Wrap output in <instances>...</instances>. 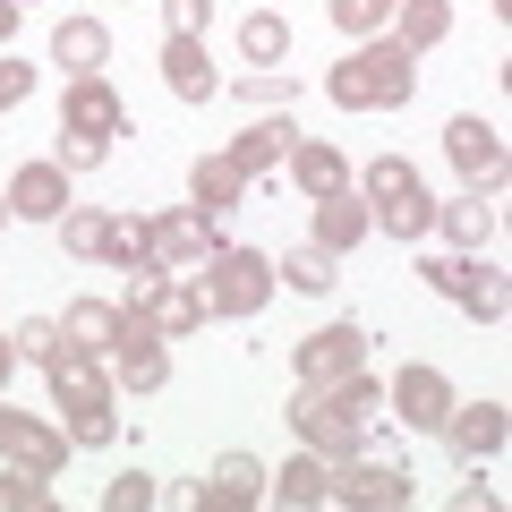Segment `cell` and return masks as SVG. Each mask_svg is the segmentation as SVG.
Returning <instances> with one entry per match:
<instances>
[{
  "instance_id": "9",
  "label": "cell",
  "mask_w": 512,
  "mask_h": 512,
  "mask_svg": "<svg viewBox=\"0 0 512 512\" xmlns=\"http://www.w3.org/2000/svg\"><path fill=\"white\" fill-rule=\"evenodd\" d=\"M0 453H18L26 470H60V436H43V427H26V419H9V410H0Z\"/></svg>"
},
{
  "instance_id": "26",
  "label": "cell",
  "mask_w": 512,
  "mask_h": 512,
  "mask_svg": "<svg viewBox=\"0 0 512 512\" xmlns=\"http://www.w3.org/2000/svg\"><path fill=\"white\" fill-rule=\"evenodd\" d=\"M282 274H291L299 291H325V282H333V256L325 248H291V256H282Z\"/></svg>"
},
{
  "instance_id": "14",
  "label": "cell",
  "mask_w": 512,
  "mask_h": 512,
  "mask_svg": "<svg viewBox=\"0 0 512 512\" xmlns=\"http://www.w3.org/2000/svg\"><path fill=\"white\" fill-rule=\"evenodd\" d=\"M69 128H86V137H111V128H120V103H111V86H77V94H69Z\"/></svg>"
},
{
  "instance_id": "32",
  "label": "cell",
  "mask_w": 512,
  "mask_h": 512,
  "mask_svg": "<svg viewBox=\"0 0 512 512\" xmlns=\"http://www.w3.org/2000/svg\"><path fill=\"white\" fill-rule=\"evenodd\" d=\"M427 222H436V205H427V197L419 205H384V231H393V239H419Z\"/></svg>"
},
{
  "instance_id": "31",
  "label": "cell",
  "mask_w": 512,
  "mask_h": 512,
  "mask_svg": "<svg viewBox=\"0 0 512 512\" xmlns=\"http://www.w3.org/2000/svg\"><path fill=\"white\" fill-rule=\"evenodd\" d=\"M94 163H103V137L69 128V137H60V171H94Z\"/></svg>"
},
{
  "instance_id": "42",
  "label": "cell",
  "mask_w": 512,
  "mask_h": 512,
  "mask_svg": "<svg viewBox=\"0 0 512 512\" xmlns=\"http://www.w3.org/2000/svg\"><path fill=\"white\" fill-rule=\"evenodd\" d=\"M9 18H18V0H0V35H9Z\"/></svg>"
},
{
  "instance_id": "36",
  "label": "cell",
  "mask_w": 512,
  "mask_h": 512,
  "mask_svg": "<svg viewBox=\"0 0 512 512\" xmlns=\"http://www.w3.org/2000/svg\"><path fill=\"white\" fill-rule=\"evenodd\" d=\"M69 427H77V444H111V419H103V402H94V410H77Z\"/></svg>"
},
{
  "instance_id": "16",
  "label": "cell",
  "mask_w": 512,
  "mask_h": 512,
  "mask_svg": "<svg viewBox=\"0 0 512 512\" xmlns=\"http://www.w3.org/2000/svg\"><path fill=\"white\" fill-rule=\"evenodd\" d=\"M69 333H77V350H111V342H120V316H111L103 299H77V308H69Z\"/></svg>"
},
{
  "instance_id": "11",
  "label": "cell",
  "mask_w": 512,
  "mask_h": 512,
  "mask_svg": "<svg viewBox=\"0 0 512 512\" xmlns=\"http://www.w3.org/2000/svg\"><path fill=\"white\" fill-rule=\"evenodd\" d=\"M163 69H171V86H180L188 103H205V94H214V69H205V52H197V43H188V35H171Z\"/></svg>"
},
{
  "instance_id": "25",
  "label": "cell",
  "mask_w": 512,
  "mask_h": 512,
  "mask_svg": "<svg viewBox=\"0 0 512 512\" xmlns=\"http://www.w3.org/2000/svg\"><path fill=\"white\" fill-rule=\"evenodd\" d=\"M205 239H214V231H205L197 214H180V222H163V231H154V256H197Z\"/></svg>"
},
{
  "instance_id": "18",
  "label": "cell",
  "mask_w": 512,
  "mask_h": 512,
  "mask_svg": "<svg viewBox=\"0 0 512 512\" xmlns=\"http://www.w3.org/2000/svg\"><path fill=\"white\" fill-rule=\"evenodd\" d=\"M342 495H350V504H410V487L384 470V461H376V470H350V478H342Z\"/></svg>"
},
{
  "instance_id": "22",
  "label": "cell",
  "mask_w": 512,
  "mask_h": 512,
  "mask_svg": "<svg viewBox=\"0 0 512 512\" xmlns=\"http://www.w3.org/2000/svg\"><path fill=\"white\" fill-rule=\"evenodd\" d=\"M239 180H248L239 163H197V205H205V214H214V205H231Z\"/></svg>"
},
{
  "instance_id": "28",
  "label": "cell",
  "mask_w": 512,
  "mask_h": 512,
  "mask_svg": "<svg viewBox=\"0 0 512 512\" xmlns=\"http://www.w3.org/2000/svg\"><path fill=\"white\" fill-rule=\"evenodd\" d=\"M444 26H453V18H444V0H410V9H402V43H436Z\"/></svg>"
},
{
  "instance_id": "6",
  "label": "cell",
  "mask_w": 512,
  "mask_h": 512,
  "mask_svg": "<svg viewBox=\"0 0 512 512\" xmlns=\"http://www.w3.org/2000/svg\"><path fill=\"white\" fill-rule=\"evenodd\" d=\"M137 316H154L163 333H188L205 316V299L197 291H163V282H137Z\"/></svg>"
},
{
  "instance_id": "15",
  "label": "cell",
  "mask_w": 512,
  "mask_h": 512,
  "mask_svg": "<svg viewBox=\"0 0 512 512\" xmlns=\"http://www.w3.org/2000/svg\"><path fill=\"white\" fill-rule=\"evenodd\" d=\"M359 231H367V214L342 197V188H333V197H325V214H316V248H350Z\"/></svg>"
},
{
  "instance_id": "23",
  "label": "cell",
  "mask_w": 512,
  "mask_h": 512,
  "mask_svg": "<svg viewBox=\"0 0 512 512\" xmlns=\"http://www.w3.org/2000/svg\"><path fill=\"white\" fill-rule=\"evenodd\" d=\"M239 43H248V60H282V52H291V26H282V18H248Z\"/></svg>"
},
{
  "instance_id": "40",
  "label": "cell",
  "mask_w": 512,
  "mask_h": 512,
  "mask_svg": "<svg viewBox=\"0 0 512 512\" xmlns=\"http://www.w3.org/2000/svg\"><path fill=\"white\" fill-rule=\"evenodd\" d=\"M197 18H205V0H171V26H180V35H188Z\"/></svg>"
},
{
  "instance_id": "10",
  "label": "cell",
  "mask_w": 512,
  "mask_h": 512,
  "mask_svg": "<svg viewBox=\"0 0 512 512\" xmlns=\"http://www.w3.org/2000/svg\"><path fill=\"white\" fill-rule=\"evenodd\" d=\"M367 197L376 205H419L427 188H419V171H410L402 154H384V163H367Z\"/></svg>"
},
{
  "instance_id": "20",
  "label": "cell",
  "mask_w": 512,
  "mask_h": 512,
  "mask_svg": "<svg viewBox=\"0 0 512 512\" xmlns=\"http://www.w3.org/2000/svg\"><path fill=\"white\" fill-rule=\"evenodd\" d=\"M256 478H265V470H256L248 453H231V461L214 470V504H256Z\"/></svg>"
},
{
  "instance_id": "13",
  "label": "cell",
  "mask_w": 512,
  "mask_h": 512,
  "mask_svg": "<svg viewBox=\"0 0 512 512\" xmlns=\"http://www.w3.org/2000/svg\"><path fill=\"white\" fill-rule=\"evenodd\" d=\"M495 444H504V410L495 402H478V410L453 419V453H495Z\"/></svg>"
},
{
  "instance_id": "34",
  "label": "cell",
  "mask_w": 512,
  "mask_h": 512,
  "mask_svg": "<svg viewBox=\"0 0 512 512\" xmlns=\"http://www.w3.org/2000/svg\"><path fill=\"white\" fill-rule=\"evenodd\" d=\"M69 248L103 256V248H111V222H94V214H69Z\"/></svg>"
},
{
  "instance_id": "21",
  "label": "cell",
  "mask_w": 512,
  "mask_h": 512,
  "mask_svg": "<svg viewBox=\"0 0 512 512\" xmlns=\"http://www.w3.org/2000/svg\"><path fill=\"white\" fill-rule=\"evenodd\" d=\"M325 495H333L325 461H291V470H282V504H325Z\"/></svg>"
},
{
  "instance_id": "17",
  "label": "cell",
  "mask_w": 512,
  "mask_h": 512,
  "mask_svg": "<svg viewBox=\"0 0 512 512\" xmlns=\"http://www.w3.org/2000/svg\"><path fill=\"white\" fill-rule=\"evenodd\" d=\"M52 52L69 60V69H94V60L111 52V35H103V26H94V18H77V26H60V35H52Z\"/></svg>"
},
{
  "instance_id": "41",
  "label": "cell",
  "mask_w": 512,
  "mask_h": 512,
  "mask_svg": "<svg viewBox=\"0 0 512 512\" xmlns=\"http://www.w3.org/2000/svg\"><path fill=\"white\" fill-rule=\"evenodd\" d=\"M0 504H35V487H18V478H0Z\"/></svg>"
},
{
  "instance_id": "33",
  "label": "cell",
  "mask_w": 512,
  "mask_h": 512,
  "mask_svg": "<svg viewBox=\"0 0 512 512\" xmlns=\"http://www.w3.org/2000/svg\"><path fill=\"white\" fill-rule=\"evenodd\" d=\"M427 282H436V291H453V299H470V291H478V274L461 265V256H436V265H427Z\"/></svg>"
},
{
  "instance_id": "3",
  "label": "cell",
  "mask_w": 512,
  "mask_h": 512,
  "mask_svg": "<svg viewBox=\"0 0 512 512\" xmlns=\"http://www.w3.org/2000/svg\"><path fill=\"white\" fill-rule=\"evenodd\" d=\"M205 299H214V308H256V299H265V256H214V282H205Z\"/></svg>"
},
{
  "instance_id": "43",
  "label": "cell",
  "mask_w": 512,
  "mask_h": 512,
  "mask_svg": "<svg viewBox=\"0 0 512 512\" xmlns=\"http://www.w3.org/2000/svg\"><path fill=\"white\" fill-rule=\"evenodd\" d=\"M0 384H9V342H0Z\"/></svg>"
},
{
  "instance_id": "38",
  "label": "cell",
  "mask_w": 512,
  "mask_h": 512,
  "mask_svg": "<svg viewBox=\"0 0 512 512\" xmlns=\"http://www.w3.org/2000/svg\"><path fill=\"white\" fill-rule=\"evenodd\" d=\"M128 504H154V487H146V478H120V487H111V512H128Z\"/></svg>"
},
{
  "instance_id": "5",
  "label": "cell",
  "mask_w": 512,
  "mask_h": 512,
  "mask_svg": "<svg viewBox=\"0 0 512 512\" xmlns=\"http://www.w3.org/2000/svg\"><path fill=\"white\" fill-rule=\"evenodd\" d=\"M444 146H453V163L470 171V180H495V171H504V146H495L487 120H453V128H444Z\"/></svg>"
},
{
  "instance_id": "30",
  "label": "cell",
  "mask_w": 512,
  "mask_h": 512,
  "mask_svg": "<svg viewBox=\"0 0 512 512\" xmlns=\"http://www.w3.org/2000/svg\"><path fill=\"white\" fill-rule=\"evenodd\" d=\"M120 376L128 384H163V350H146V333H137V342L120 350Z\"/></svg>"
},
{
  "instance_id": "35",
  "label": "cell",
  "mask_w": 512,
  "mask_h": 512,
  "mask_svg": "<svg viewBox=\"0 0 512 512\" xmlns=\"http://www.w3.org/2000/svg\"><path fill=\"white\" fill-rule=\"evenodd\" d=\"M18 350H35V359H52V350H60V325H43V316H35V325H18Z\"/></svg>"
},
{
  "instance_id": "8",
  "label": "cell",
  "mask_w": 512,
  "mask_h": 512,
  "mask_svg": "<svg viewBox=\"0 0 512 512\" xmlns=\"http://www.w3.org/2000/svg\"><path fill=\"white\" fill-rule=\"evenodd\" d=\"M291 427H299L308 444H325V453H333V444H350V419H342V402H333V393H299Z\"/></svg>"
},
{
  "instance_id": "19",
  "label": "cell",
  "mask_w": 512,
  "mask_h": 512,
  "mask_svg": "<svg viewBox=\"0 0 512 512\" xmlns=\"http://www.w3.org/2000/svg\"><path fill=\"white\" fill-rule=\"evenodd\" d=\"M282 154H291V128H248V137H239V154H231V163L239 171H265V163H282Z\"/></svg>"
},
{
  "instance_id": "29",
  "label": "cell",
  "mask_w": 512,
  "mask_h": 512,
  "mask_svg": "<svg viewBox=\"0 0 512 512\" xmlns=\"http://www.w3.org/2000/svg\"><path fill=\"white\" fill-rule=\"evenodd\" d=\"M384 18H393V0H333V26H350V35H376Z\"/></svg>"
},
{
  "instance_id": "39",
  "label": "cell",
  "mask_w": 512,
  "mask_h": 512,
  "mask_svg": "<svg viewBox=\"0 0 512 512\" xmlns=\"http://www.w3.org/2000/svg\"><path fill=\"white\" fill-rule=\"evenodd\" d=\"M26 86H35V77H26V69H18V60H0V103H18V94H26Z\"/></svg>"
},
{
  "instance_id": "37",
  "label": "cell",
  "mask_w": 512,
  "mask_h": 512,
  "mask_svg": "<svg viewBox=\"0 0 512 512\" xmlns=\"http://www.w3.org/2000/svg\"><path fill=\"white\" fill-rule=\"evenodd\" d=\"M239 94H248V103H291V77H248Z\"/></svg>"
},
{
  "instance_id": "24",
  "label": "cell",
  "mask_w": 512,
  "mask_h": 512,
  "mask_svg": "<svg viewBox=\"0 0 512 512\" xmlns=\"http://www.w3.org/2000/svg\"><path fill=\"white\" fill-rule=\"evenodd\" d=\"M444 222H453V239H461V248H478V239L495 231V205H487V197H461V205H453Z\"/></svg>"
},
{
  "instance_id": "2",
  "label": "cell",
  "mask_w": 512,
  "mask_h": 512,
  "mask_svg": "<svg viewBox=\"0 0 512 512\" xmlns=\"http://www.w3.org/2000/svg\"><path fill=\"white\" fill-rule=\"evenodd\" d=\"M359 359H367V342L342 325V333H316V342L299 350V376L308 384H342V376H359Z\"/></svg>"
},
{
  "instance_id": "27",
  "label": "cell",
  "mask_w": 512,
  "mask_h": 512,
  "mask_svg": "<svg viewBox=\"0 0 512 512\" xmlns=\"http://www.w3.org/2000/svg\"><path fill=\"white\" fill-rule=\"evenodd\" d=\"M299 180H308V197H333V188H342V154L308 146V154H299Z\"/></svg>"
},
{
  "instance_id": "12",
  "label": "cell",
  "mask_w": 512,
  "mask_h": 512,
  "mask_svg": "<svg viewBox=\"0 0 512 512\" xmlns=\"http://www.w3.org/2000/svg\"><path fill=\"white\" fill-rule=\"evenodd\" d=\"M52 393L69 410H94V402H103V376H94L86 359H60V350H52Z\"/></svg>"
},
{
  "instance_id": "7",
  "label": "cell",
  "mask_w": 512,
  "mask_h": 512,
  "mask_svg": "<svg viewBox=\"0 0 512 512\" xmlns=\"http://www.w3.org/2000/svg\"><path fill=\"white\" fill-rule=\"evenodd\" d=\"M9 214H26V222H52V214H60V171H52V163L18 171V180H9Z\"/></svg>"
},
{
  "instance_id": "1",
  "label": "cell",
  "mask_w": 512,
  "mask_h": 512,
  "mask_svg": "<svg viewBox=\"0 0 512 512\" xmlns=\"http://www.w3.org/2000/svg\"><path fill=\"white\" fill-rule=\"evenodd\" d=\"M402 94H410V43H402V52H359V60L333 69V103L384 111V103H402Z\"/></svg>"
},
{
  "instance_id": "4",
  "label": "cell",
  "mask_w": 512,
  "mask_h": 512,
  "mask_svg": "<svg viewBox=\"0 0 512 512\" xmlns=\"http://www.w3.org/2000/svg\"><path fill=\"white\" fill-rule=\"evenodd\" d=\"M393 402H402V419H410V427H444V419H453V393H444L436 367H410V376L393 384Z\"/></svg>"
}]
</instances>
